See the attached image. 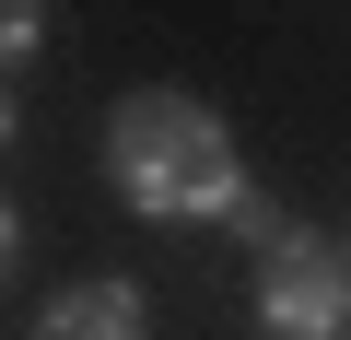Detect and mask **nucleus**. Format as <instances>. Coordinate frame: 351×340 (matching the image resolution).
<instances>
[{"label":"nucleus","instance_id":"obj_1","mask_svg":"<svg viewBox=\"0 0 351 340\" xmlns=\"http://www.w3.org/2000/svg\"><path fill=\"white\" fill-rule=\"evenodd\" d=\"M106 188H117L141 223H199V212L223 223V212H234V188H246L223 106H199L188 82L117 94V117H106Z\"/></svg>","mask_w":351,"mask_h":340},{"label":"nucleus","instance_id":"obj_2","mask_svg":"<svg viewBox=\"0 0 351 340\" xmlns=\"http://www.w3.org/2000/svg\"><path fill=\"white\" fill-rule=\"evenodd\" d=\"M258 317H269V340H339V328H351V270H339V247L293 223V235L258 258Z\"/></svg>","mask_w":351,"mask_h":340},{"label":"nucleus","instance_id":"obj_3","mask_svg":"<svg viewBox=\"0 0 351 340\" xmlns=\"http://www.w3.org/2000/svg\"><path fill=\"white\" fill-rule=\"evenodd\" d=\"M36 340H141V293L129 282H71V293H47Z\"/></svg>","mask_w":351,"mask_h":340},{"label":"nucleus","instance_id":"obj_4","mask_svg":"<svg viewBox=\"0 0 351 340\" xmlns=\"http://www.w3.org/2000/svg\"><path fill=\"white\" fill-rule=\"evenodd\" d=\"M223 223H234V235H246V247H258V258H269V247H281V235H293V223H281V212H269V200H258V188H234V212H223Z\"/></svg>","mask_w":351,"mask_h":340},{"label":"nucleus","instance_id":"obj_5","mask_svg":"<svg viewBox=\"0 0 351 340\" xmlns=\"http://www.w3.org/2000/svg\"><path fill=\"white\" fill-rule=\"evenodd\" d=\"M36 36H47V12H36V0H0V71H12V59H36Z\"/></svg>","mask_w":351,"mask_h":340},{"label":"nucleus","instance_id":"obj_6","mask_svg":"<svg viewBox=\"0 0 351 340\" xmlns=\"http://www.w3.org/2000/svg\"><path fill=\"white\" fill-rule=\"evenodd\" d=\"M12 270H24V223L0 212V282H12Z\"/></svg>","mask_w":351,"mask_h":340},{"label":"nucleus","instance_id":"obj_7","mask_svg":"<svg viewBox=\"0 0 351 340\" xmlns=\"http://www.w3.org/2000/svg\"><path fill=\"white\" fill-rule=\"evenodd\" d=\"M12 129H24V106H12V82H0V152H12Z\"/></svg>","mask_w":351,"mask_h":340},{"label":"nucleus","instance_id":"obj_8","mask_svg":"<svg viewBox=\"0 0 351 340\" xmlns=\"http://www.w3.org/2000/svg\"><path fill=\"white\" fill-rule=\"evenodd\" d=\"M339 270H351V235H339Z\"/></svg>","mask_w":351,"mask_h":340}]
</instances>
